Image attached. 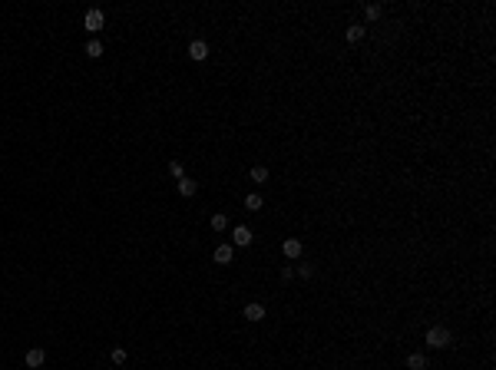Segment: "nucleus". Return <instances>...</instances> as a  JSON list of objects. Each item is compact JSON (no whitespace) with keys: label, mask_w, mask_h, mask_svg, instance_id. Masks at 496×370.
<instances>
[{"label":"nucleus","mask_w":496,"mask_h":370,"mask_svg":"<svg viewBox=\"0 0 496 370\" xmlns=\"http://www.w3.org/2000/svg\"><path fill=\"white\" fill-rule=\"evenodd\" d=\"M427 344L430 347H437V351H443V347H450L453 344V334H450V327H430L427 331Z\"/></svg>","instance_id":"obj_1"},{"label":"nucleus","mask_w":496,"mask_h":370,"mask_svg":"<svg viewBox=\"0 0 496 370\" xmlns=\"http://www.w3.org/2000/svg\"><path fill=\"white\" fill-rule=\"evenodd\" d=\"M83 27H86L89 33H100L103 27H106V17H103V10H86V17H83Z\"/></svg>","instance_id":"obj_2"},{"label":"nucleus","mask_w":496,"mask_h":370,"mask_svg":"<svg viewBox=\"0 0 496 370\" xmlns=\"http://www.w3.org/2000/svg\"><path fill=\"white\" fill-rule=\"evenodd\" d=\"M251 241H255V238H251V228L248 225H235L232 228V248L235 245H239V248H248Z\"/></svg>","instance_id":"obj_3"},{"label":"nucleus","mask_w":496,"mask_h":370,"mask_svg":"<svg viewBox=\"0 0 496 370\" xmlns=\"http://www.w3.org/2000/svg\"><path fill=\"white\" fill-rule=\"evenodd\" d=\"M242 317H245V320H251V324H258V320H265V304H258V301L245 304V311H242Z\"/></svg>","instance_id":"obj_4"},{"label":"nucleus","mask_w":496,"mask_h":370,"mask_svg":"<svg viewBox=\"0 0 496 370\" xmlns=\"http://www.w3.org/2000/svg\"><path fill=\"white\" fill-rule=\"evenodd\" d=\"M188 57H192L195 63H202L208 57V43H205V40H192V43H188Z\"/></svg>","instance_id":"obj_5"},{"label":"nucleus","mask_w":496,"mask_h":370,"mask_svg":"<svg viewBox=\"0 0 496 370\" xmlns=\"http://www.w3.org/2000/svg\"><path fill=\"white\" fill-rule=\"evenodd\" d=\"M364 33H367L364 23H351V27L344 30V40H347V43H361V40H364Z\"/></svg>","instance_id":"obj_6"},{"label":"nucleus","mask_w":496,"mask_h":370,"mask_svg":"<svg viewBox=\"0 0 496 370\" xmlns=\"http://www.w3.org/2000/svg\"><path fill=\"white\" fill-rule=\"evenodd\" d=\"M232 255H235V248H232V245H219V248L212 251L215 264H232Z\"/></svg>","instance_id":"obj_7"},{"label":"nucleus","mask_w":496,"mask_h":370,"mask_svg":"<svg viewBox=\"0 0 496 370\" xmlns=\"http://www.w3.org/2000/svg\"><path fill=\"white\" fill-rule=\"evenodd\" d=\"M43 360H46V354H43V347H30V351H27V367H43Z\"/></svg>","instance_id":"obj_8"},{"label":"nucleus","mask_w":496,"mask_h":370,"mask_svg":"<svg viewBox=\"0 0 496 370\" xmlns=\"http://www.w3.org/2000/svg\"><path fill=\"white\" fill-rule=\"evenodd\" d=\"M281 251H285V258H291V261H295V258L301 255V241H298V238H285L281 241Z\"/></svg>","instance_id":"obj_9"},{"label":"nucleus","mask_w":496,"mask_h":370,"mask_svg":"<svg viewBox=\"0 0 496 370\" xmlns=\"http://www.w3.org/2000/svg\"><path fill=\"white\" fill-rule=\"evenodd\" d=\"M176 188H179V195H182V199H192V195L199 192V185H195L188 176H185V179H179V182H176Z\"/></svg>","instance_id":"obj_10"},{"label":"nucleus","mask_w":496,"mask_h":370,"mask_svg":"<svg viewBox=\"0 0 496 370\" xmlns=\"http://www.w3.org/2000/svg\"><path fill=\"white\" fill-rule=\"evenodd\" d=\"M407 367L410 370H427V357H423V354H410V357H407Z\"/></svg>","instance_id":"obj_11"},{"label":"nucleus","mask_w":496,"mask_h":370,"mask_svg":"<svg viewBox=\"0 0 496 370\" xmlns=\"http://www.w3.org/2000/svg\"><path fill=\"white\" fill-rule=\"evenodd\" d=\"M86 57L89 60H100L103 57V43H100V40H89V43H86Z\"/></svg>","instance_id":"obj_12"},{"label":"nucleus","mask_w":496,"mask_h":370,"mask_svg":"<svg viewBox=\"0 0 496 370\" xmlns=\"http://www.w3.org/2000/svg\"><path fill=\"white\" fill-rule=\"evenodd\" d=\"M262 205H265V202H262V195H258V192L245 195V208H248V212H258V208H262Z\"/></svg>","instance_id":"obj_13"},{"label":"nucleus","mask_w":496,"mask_h":370,"mask_svg":"<svg viewBox=\"0 0 496 370\" xmlns=\"http://www.w3.org/2000/svg\"><path fill=\"white\" fill-rule=\"evenodd\" d=\"M225 228H228V218L222 212H215L212 215V232H225Z\"/></svg>","instance_id":"obj_14"},{"label":"nucleus","mask_w":496,"mask_h":370,"mask_svg":"<svg viewBox=\"0 0 496 370\" xmlns=\"http://www.w3.org/2000/svg\"><path fill=\"white\" fill-rule=\"evenodd\" d=\"M381 13H384L381 4H367V7H364V17L371 20V23H374V20H381Z\"/></svg>","instance_id":"obj_15"},{"label":"nucleus","mask_w":496,"mask_h":370,"mask_svg":"<svg viewBox=\"0 0 496 370\" xmlns=\"http://www.w3.org/2000/svg\"><path fill=\"white\" fill-rule=\"evenodd\" d=\"M251 179H255V182H268V169H265V165H255V169H251Z\"/></svg>","instance_id":"obj_16"},{"label":"nucleus","mask_w":496,"mask_h":370,"mask_svg":"<svg viewBox=\"0 0 496 370\" xmlns=\"http://www.w3.org/2000/svg\"><path fill=\"white\" fill-rule=\"evenodd\" d=\"M169 172H172L176 179H185V169H182V162H176V159L169 162Z\"/></svg>","instance_id":"obj_17"},{"label":"nucleus","mask_w":496,"mask_h":370,"mask_svg":"<svg viewBox=\"0 0 496 370\" xmlns=\"http://www.w3.org/2000/svg\"><path fill=\"white\" fill-rule=\"evenodd\" d=\"M113 364H126V351H123V347H116V351H113Z\"/></svg>","instance_id":"obj_18"},{"label":"nucleus","mask_w":496,"mask_h":370,"mask_svg":"<svg viewBox=\"0 0 496 370\" xmlns=\"http://www.w3.org/2000/svg\"><path fill=\"white\" fill-rule=\"evenodd\" d=\"M298 275H301V278H311L314 268H311V264H301V268H298Z\"/></svg>","instance_id":"obj_19"}]
</instances>
